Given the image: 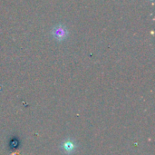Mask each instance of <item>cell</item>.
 Instances as JSON below:
<instances>
[{
    "label": "cell",
    "instance_id": "cell-1",
    "mask_svg": "<svg viewBox=\"0 0 155 155\" xmlns=\"http://www.w3.org/2000/svg\"><path fill=\"white\" fill-rule=\"evenodd\" d=\"M76 149V144L74 141H71V140H66L64 142L62 143L61 144V150L62 152L66 155H70L72 153H74Z\"/></svg>",
    "mask_w": 155,
    "mask_h": 155
},
{
    "label": "cell",
    "instance_id": "cell-2",
    "mask_svg": "<svg viewBox=\"0 0 155 155\" xmlns=\"http://www.w3.org/2000/svg\"><path fill=\"white\" fill-rule=\"evenodd\" d=\"M54 37L58 38L59 40H62L64 38L66 37V30L65 28H64L63 26H58V27H55L54 29Z\"/></svg>",
    "mask_w": 155,
    "mask_h": 155
}]
</instances>
